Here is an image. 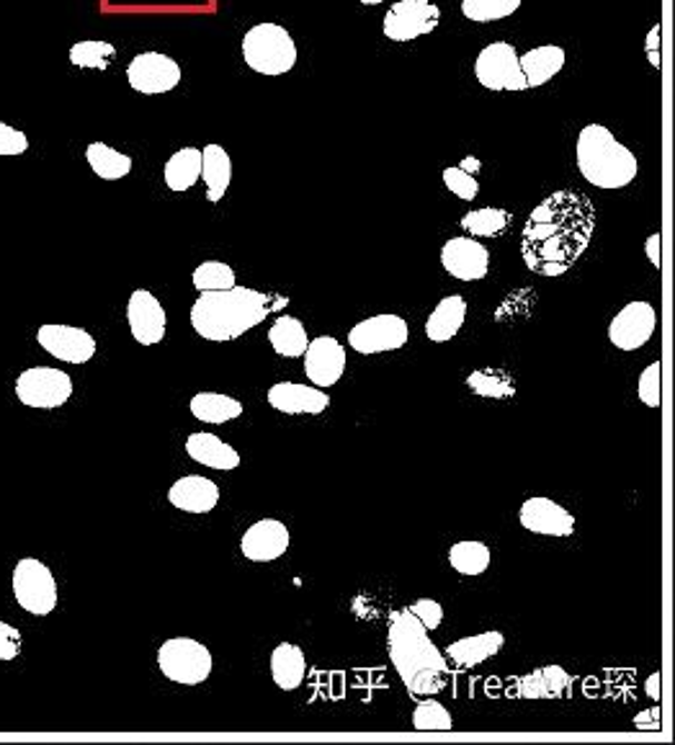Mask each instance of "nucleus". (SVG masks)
<instances>
[{
  "instance_id": "obj_3",
  "label": "nucleus",
  "mask_w": 675,
  "mask_h": 745,
  "mask_svg": "<svg viewBox=\"0 0 675 745\" xmlns=\"http://www.w3.org/2000/svg\"><path fill=\"white\" fill-rule=\"evenodd\" d=\"M274 310V297L248 287L201 291L191 307V326L201 338L215 344L235 341L254 330Z\"/></svg>"
},
{
  "instance_id": "obj_33",
  "label": "nucleus",
  "mask_w": 675,
  "mask_h": 745,
  "mask_svg": "<svg viewBox=\"0 0 675 745\" xmlns=\"http://www.w3.org/2000/svg\"><path fill=\"white\" fill-rule=\"evenodd\" d=\"M86 160L88 166L93 168V173L103 178V181H119V178L129 176L132 171V158L125 156V152L109 148L103 142H91L86 150Z\"/></svg>"
},
{
  "instance_id": "obj_11",
  "label": "nucleus",
  "mask_w": 675,
  "mask_h": 745,
  "mask_svg": "<svg viewBox=\"0 0 675 745\" xmlns=\"http://www.w3.org/2000/svg\"><path fill=\"white\" fill-rule=\"evenodd\" d=\"M441 11L430 0H397L385 16V37L393 42H413L438 27Z\"/></svg>"
},
{
  "instance_id": "obj_44",
  "label": "nucleus",
  "mask_w": 675,
  "mask_h": 745,
  "mask_svg": "<svg viewBox=\"0 0 675 745\" xmlns=\"http://www.w3.org/2000/svg\"><path fill=\"white\" fill-rule=\"evenodd\" d=\"M21 645H23L21 632L0 619V660H13L16 655L21 653Z\"/></svg>"
},
{
  "instance_id": "obj_32",
  "label": "nucleus",
  "mask_w": 675,
  "mask_h": 745,
  "mask_svg": "<svg viewBox=\"0 0 675 745\" xmlns=\"http://www.w3.org/2000/svg\"><path fill=\"white\" fill-rule=\"evenodd\" d=\"M201 176V150L183 148L166 163V186L170 191H189Z\"/></svg>"
},
{
  "instance_id": "obj_40",
  "label": "nucleus",
  "mask_w": 675,
  "mask_h": 745,
  "mask_svg": "<svg viewBox=\"0 0 675 745\" xmlns=\"http://www.w3.org/2000/svg\"><path fill=\"white\" fill-rule=\"evenodd\" d=\"M637 395H639V400L647 405V408H661V403H663V364L661 361H653L645 371H642Z\"/></svg>"
},
{
  "instance_id": "obj_10",
  "label": "nucleus",
  "mask_w": 675,
  "mask_h": 745,
  "mask_svg": "<svg viewBox=\"0 0 675 745\" xmlns=\"http://www.w3.org/2000/svg\"><path fill=\"white\" fill-rule=\"evenodd\" d=\"M475 78L490 91H526L518 52L508 42H493L477 54Z\"/></svg>"
},
{
  "instance_id": "obj_46",
  "label": "nucleus",
  "mask_w": 675,
  "mask_h": 745,
  "mask_svg": "<svg viewBox=\"0 0 675 745\" xmlns=\"http://www.w3.org/2000/svg\"><path fill=\"white\" fill-rule=\"evenodd\" d=\"M657 44H661V23L653 27V31H649V37H647V54H649V64H653V68H661V52H657Z\"/></svg>"
},
{
  "instance_id": "obj_22",
  "label": "nucleus",
  "mask_w": 675,
  "mask_h": 745,
  "mask_svg": "<svg viewBox=\"0 0 675 745\" xmlns=\"http://www.w3.org/2000/svg\"><path fill=\"white\" fill-rule=\"evenodd\" d=\"M168 500L178 511L201 516L209 514L219 504V488L215 480H209L205 475H186L170 485Z\"/></svg>"
},
{
  "instance_id": "obj_26",
  "label": "nucleus",
  "mask_w": 675,
  "mask_h": 745,
  "mask_svg": "<svg viewBox=\"0 0 675 745\" xmlns=\"http://www.w3.org/2000/svg\"><path fill=\"white\" fill-rule=\"evenodd\" d=\"M307 674V658L302 647L295 643H281L271 653V678L281 692H295L302 686Z\"/></svg>"
},
{
  "instance_id": "obj_2",
  "label": "nucleus",
  "mask_w": 675,
  "mask_h": 745,
  "mask_svg": "<svg viewBox=\"0 0 675 745\" xmlns=\"http://www.w3.org/2000/svg\"><path fill=\"white\" fill-rule=\"evenodd\" d=\"M389 660L413 699L436 696L449 682V663L430 639V632L420 625L410 609H397L387 622Z\"/></svg>"
},
{
  "instance_id": "obj_41",
  "label": "nucleus",
  "mask_w": 675,
  "mask_h": 745,
  "mask_svg": "<svg viewBox=\"0 0 675 745\" xmlns=\"http://www.w3.org/2000/svg\"><path fill=\"white\" fill-rule=\"evenodd\" d=\"M444 183H446V189H449L451 193H457V197L465 199V201H475V197L479 193V183H477L475 173H469L459 166L446 168Z\"/></svg>"
},
{
  "instance_id": "obj_8",
  "label": "nucleus",
  "mask_w": 675,
  "mask_h": 745,
  "mask_svg": "<svg viewBox=\"0 0 675 745\" xmlns=\"http://www.w3.org/2000/svg\"><path fill=\"white\" fill-rule=\"evenodd\" d=\"M16 398L37 410L62 408L72 398V379L60 369L31 367L16 379Z\"/></svg>"
},
{
  "instance_id": "obj_14",
  "label": "nucleus",
  "mask_w": 675,
  "mask_h": 745,
  "mask_svg": "<svg viewBox=\"0 0 675 745\" xmlns=\"http://www.w3.org/2000/svg\"><path fill=\"white\" fill-rule=\"evenodd\" d=\"M520 526L526 532L539 534V537H573L575 532V516L559 506L557 500L547 496H532L524 500L518 511Z\"/></svg>"
},
{
  "instance_id": "obj_7",
  "label": "nucleus",
  "mask_w": 675,
  "mask_h": 745,
  "mask_svg": "<svg viewBox=\"0 0 675 745\" xmlns=\"http://www.w3.org/2000/svg\"><path fill=\"white\" fill-rule=\"evenodd\" d=\"M13 596L23 612L47 617L57 606V583L52 570L37 557H23L13 568Z\"/></svg>"
},
{
  "instance_id": "obj_49",
  "label": "nucleus",
  "mask_w": 675,
  "mask_h": 745,
  "mask_svg": "<svg viewBox=\"0 0 675 745\" xmlns=\"http://www.w3.org/2000/svg\"><path fill=\"white\" fill-rule=\"evenodd\" d=\"M459 168H465V171H469V173H477L479 171V160L477 158H465V160H461Z\"/></svg>"
},
{
  "instance_id": "obj_34",
  "label": "nucleus",
  "mask_w": 675,
  "mask_h": 745,
  "mask_svg": "<svg viewBox=\"0 0 675 745\" xmlns=\"http://www.w3.org/2000/svg\"><path fill=\"white\" fill-rule=\"evenodd\" d=\"M490 547L485 542L477 539H465L451 545L449 549V563L451 568L459 575H467V578H475V575H483L487 568H490Z\"/></svg>"
},
{
  "instance_id": "obj_50",
  "label": "nucleus",
  "mask_w": 675,
  "mask_h": 745,
  "mask_svg": "<svg viewBox=\"0 0 675 745\" xmlns=\"http://www.w3.org/2000/svg\"><path fill=\"white\" fill-rule=\"evenodd\" d=\"M364 6H379V3H385V0H361Z\"/></svg>"
},
{
  "instance_id": "obj_16",
  "label": "nucleus",
  "mask_w": 675,
  "mask_h": 745,
  "mask_svg": "<svg viewBox=\"0 0 675 745\" xmlns=\"http://www.w3.org/2000/svg\"><path fill=\"white\" fill-rule=\"evenodd\" d=\"M127 322L137 344L156 346L166 338V310H162L160 299L148 289L132 291L127 302Z\"/></svg>"
},
{
  "instance_id": "obj_39",
  "label": "nucleus",
  "mask_w": 675,
  "mask_h": 745,
  "mask_svg": "<svg viewBox=\"0 0 675 745\" xmlns=\"http://www.w3.org/2000/svg\"><path fill=\"white\" fill-rule=\"evenodd\" d=\"M193 287L199 291H219L235 287V271L222 261H205L193 271Z\"/></svg>"
},
{
  "instance_id": "obj_29",
  "label": "nucleus",
  "mask_w": 675,
  "mask_h": 745,
  "mask_svg": "<svg viewBox=\"0 0 675 745\" xmlns=\"http://www.w3.org/2000/svg\"><path fill=\"white\" fill-rule=\"evenodd\" d=\"M268 344L279 356H287V359H299L307 351V330L302 326V320L291 318V315H281L276 318V322L268 330Z\"/></svg>"
},
{
  "instance_id": "obj_23",
  "label": "nucleus",
  "mask_w": 675,
  "mask_h": 745,
  "mask_svg": "<svg viewBox=\"0 0 675 745\" xmlns=\"http://www.w3.org/2000/svg\"><path fill=\"white\" fill-rule=\"evenodd\" d=\"M503 645H506L503 632H483V635L461 637L457 643H451L446 647V658L459 668H475L495 658L503 650Z\"/></svg>"
},
{
  "instance_id": "obj_12",
  "label": "nucleus",
  "mask_w": 675,
  "mask_h": 745,
  "mask_svg": "<svg viewBox=\"0 0 675 745\" xmlns=\"http://www.w3.org/2000/svg\"><path fill=\"white\" fill-rule=\"evenodd\" d=\"M127 80L135 91L145 96L156 93H168L181 83V68L173 58L160 52H142L129 62L127 68Z\"/></svg>"
},
{
  "instance_id": "obj_15",
  "label": "nucleus",
  "mask_w": 675,
  "mask_h": 745,
  "mask_svg": "<svg viewBox=\"0 0 675 745\" xmlns=\"http://www.w3.org/2000/svg\"><path fill=\"white\" fill-rule=\"evenodd\" d=\"M305 359V375L310 383L320 390H328L336 383H340L346 371V348L340 346L338 338L332 336H317L307 344Z\"/></svg>"
},
{
  "instance_id": "obj_35",
  "label": "nucleus",
  "mask_w": 675,
  "mask_h": 745,
  "mask_svg": "<svg viewBox=\"0 0 675 745\" xmlns=\"http://www.w3.org/2000/svg\"><path fill=\"white\" fill-rule=\"evenodd\" d=\"M510 225V215L500 207H483V209H471L465 217H461V228H465L469 235L475 238H495V235H503Z\"/></svg>"
},
{
  "instance_id": "obj_6",
  "label": "nucleus",
  "mask_w": 675,
  "mask_h": 745,
  "mask_svg": "<svg viewBox=\"0 0 675 745\" xmlns=\"http://www.w3.org/2000/svg\"><path fill=\"white\" fill-rule=\"evenodd\" d=\"M158 666L168 682L181 686H199L211 676L215 658H211L207 645H201L199 639L173 637L160 645Z\"/></svg>"
},
{
  "instance_id": "obj_4",
  "label": "nucleus",
  "mask_w": 675,
  "mask_h": 745,
  "mask_svg": "<svg viewBox=\"0 0 675 745\" xmlns=\"http://www.w3.org/2000/svg\"><path fill=\"white\" fill-rule=\"evenodd\" d=\"M577 168L598 189H624L639 173L634 152L622 145L604 125H585L575 145Z\"/></svg>"
},
{
  "instance_id": "obj_36",
  "label": "nucleus",
  "mask_w": 675,
  "mask_h": 745,
  "mask_svg": "<svg viewBox=\"0 0 675 745\" xmlns=\"http://www.w3.org/2000/svg\"><path fill=\"white\" fill-rule=\"evenodd\" d=\"M413 727L418 733H449L454 727V717L441 702L426 696V699H418V707L413 709Z\"/></svg>"
},
{
  "instance_id": "obj_28",
  "label": "nucleus",
  "mask_w": 675,
  "mask_h": 745,
  "mask_svg": "<svg viewBox=\"0 0 675 745\" xmlns=\"http://www.w3.org/2000/svg\"><path fill=\"white\" fill-rule=\"evenodd\" d=\"M201 178H205L207 183V199L211 205H217V201L227 193V189H230L232 181V160L227 156L225 148H219V145H207V148L201 150Z\"/></svg>"
},
{
  "instance_id": "obj_43",
  "label": "nucleus",
  "mask_w": 675,
  "mask_h": 745,
  "mask_svg": "<svg viewBox=\"0 0 675 745\" xmlns=\"http://www.w3.org/2000/svg\"><path fill=\"white\" fill-rule=\"evenodd\" d=\"M27 135L0 121V156H21V152H27Z\"/></svg>"
},
{
  "instance_id": "obj_24",
  "label": "nucleus",
  "mask_w": 675,
  "mask_h": 745,
  "mask_svg": "<svg viewBox=\"0 0 675 745\" xmlns=\"http://www.w3.org/2000/svg\"><path fill=\"white\" fill-rule=\"evenodd\" d=\"M467 320V299L461 295H449L434 307L426 320V336L434 344H446L459 334Z\"/></svg>"
},
{
  "instance_id": "obj_37",
  "label": "nucleus",
  "mask_w": 675,
  "mask_h": 745,
  "mask_svg": "<svg viewBox=\"0 0 675 745\" xmlns=\"http://www.w3.org/2000/svg\"><path fill=\"white\" fill-rule=\"evenodd\" d=\"M520 8V0H461V13L475 23L508 19Z\"/></svg>"
},
{
  "instance_id": "obj_31",
  "label": "nucleus",
  "mask_w": 675,
  "mask_h": 745,
  "mask_svg": "<svg viewBox=\"0 0 675 745\" xmlns=\"http://www.w3.org/2000/svg\"><path fill=\"white\" fill-rule=\"evenodd\" d=\"M467 390L477 398L490 400L516 398V383L506 369H475L467 375Z\"/></svg>"
},
{
  "instance_id": "obj_19",
  "label": "nucleus",
  "mask_w": 675,
  "mask_h": 745,
  "mask_svg": "<svg viewBox=\"0 0 675 745\" xmlns=\"http://www.w3.org/2000/svg\"><path fill=\"white\" fill-rule=\"evenodd\" d=\"M289 542L287 524L276 522V518H260L242 534L240 549L250 563H274L287 555Z\"/></svg>"
},
{
  "instance_id": "obj_20",
  "label": "nucleus",
  "mask_w": 675,
  "mask_h": 745,
  "mask_svg": "<svg viewBox=\"0 0 675 745\" xmlns=\"http://www.w3.org/2000/svg\"><path fill=\"white\" fill-rule=\"evenodd\" d=\"M575 676L567 674L563 666H542L520 676L514 694L524 702H563L570 696Z\"/></svg>"
},
{
  "instance_id": "obj_27",
  "label": "nucleus",
  "mask_w": 675,
  "mask_h": 745,
  "mask_svg": "<svg viewBox=\"0 0 675 745\" xmlns=\"http://www.w3.org/2000/svg\"><path fill=\"white\" fill-rule=\"evenodd\" d=\"M518 62L526 78V88H539L565 68V50L557 44H544L528 50L524 58H518Z\"/></svg>"
},
{
  "instance_id": "obj_38",
  "label": "nucleus",
  "mask_w": 675,
  "mask_h": 745,
  "mask_svg": "<svg viewBox=\"0 0 675 745\" xmlns=\"http://www.w3.org/2000/svg\"><path fill=\"white\" fill-rule=\"evenodd\" d=\"M117 50L109 42H78L70 50V62L78 68H93V70H106L113 60Z\"/></svg>"
},
{
  "instance_id": "obj_21",
  "label": "nucleus",
  "mask_w": 675,
  "mask_h": 745,
  "mask_svg": "<svg viewBox=\"0 0 675 745\" xmlns=\"http://www.w3.org/2000/svg\"><path fill=\"white\" fill-rule=\"evenodd\" d=\"M268 405L287 416H320L328 410L330 395L315 385L279 383L268 390Z\"/></svg>"
},
{
  "instance_id": "obj_1",
  "label": "nucleus",
  "mask_w": 675,
  "mask_h": 745,
  "mask_svg": "<svg viewBox=\"0 0 675 745\" xmlns=\"http://www.w3.org/2000/svg\"><path fill=\"white\" fill-rule=\"evenodd\" d=\"M596 232V207L577 189L549 193L528 215L520 232V256L539 277H563L580 261Z\"/></svg>"
},
{
  "instance_id": "obj_5",
  "label": "nucleus",
  "mask_w": 675,
  "mask_h": 745,
  "mask_svg": "<svg viewBox=\"0 0 675 745\" xmlns=\"http://www.w3.org/2000/svg\"><path fill=\"white\" fill-rule=\"evenodd\" d=\"M242 58L260 76H284L297 64V44L279 23H258L242 37Z\"/></svg>"
},
{
  "instance_id": "obj_25",
  "label": "nucleus",
  "mask_w": 675,
  "mask_h": 745,
  "mask_svg": "<svg viewBox=\"0 0 675 745\" xmlns=\"http://www.w3.org/2000/svg\"><path fill=\"white\" fill-rule=\"evenodd\" d=\"M186 455L193 461H199V465L222 469V473H230V469L240 467L238 449L230 447V444L222 439H217L215 434H191L189 439H186Z\"/></svg>"
},
{
  "instance_id": "obj_45",
  "label": "nucleus",
  "mask_w": 675,
  "mask_h": 745,
  "mask_svg": "<svg viewBox=\"0 0 675 745\" xmlns=\"http://www.w3.org/2000/svg\"><path fill=\"white\" fill-rule=\"evenodd\" d=\"M634 727H637V731H661V727H663L661 707L655 704V707L639 712V715L634 717Z\"/></svg>"
},
{
  "instance_id": "obj_9",
  "label": "nucleus",
  "mask_w": 675,
  "mask_h": 745,
  "mask_svg": "<svg viewBox=\"0 0 675 745\" xmlns=\"http://www.w3.org/2000/svg\"><path fill=\"white\" fill-rule=\"evenodd\" d=\"M408 322L400 315L381 312L374 318H366L348 330V346L361 356H374V354H387L397 351L408 344Z\"/></svg>"
},
{
  "instance_id": "obj_47",
  "label": "nucleus",
  "mask_w": 675,
  "mask_h": 745,
  "mask_svg": "<svg viewBox=\"0 0 675 745\" xmlns=\"http://www.w3.org/2000/svg\"><path fill=\"white\" fill-rule=\"evenodd\" d=\"M661 246H663V238H661V232L649 235L645 250H647V258H649V264H653L655 269H661Z\"/></svg>"
},
{
  "instance_id": "obj_13",
  "label": "nucleus",
  "mask_w": 675,
  "mask_h": 745,
  "mask_svg": "<svg viewBox=\"0 0 675 745\" xmlns=\"http://www.w3.org/2000/svg\"><path fill=\"white\" fill-rule=\"evenodd\" d=\"M657 328V312L655 307L637 299L619 310V315L608 326V341H612L619 351H639L649 338H653Z\"/></svg>"
},
{
  "instance_id": "obj_17",
  "label": "nucleus",
  "mask_w": 675,
  "mask_h": 745,
  "mask_svg": "<svg viewBox=\"0 0 675 745\" xmlns=\"http://www.w3.org/2000/svg\"><path fill=\"white\" fill-rule=\"evenodd\" d=\"M441 266L459 281H479L490 271V250L475 238H451L441 248Z\"/></svg>"
},
{
  "instance_id": "obj_30",
  "label": "nucleus",
  "mask_w": 675,
  "mask_h": 745,
  "mask_svg": "<svg viewBox=\"0 0 675 745\" xmlns=\"http://www.w3.org/2000/svg\"><path fill=\"white\" fill-rule=\"evenodd\" d=\"M193 418L205 424H227L242 416V403L222 393H197L189 403Z\"/></svg>"
},
{
  "instance_id": "obj_42",
  "label": "nucleus",
  "mask_w": 675,
  "mask_h": 745,
  "mask_svg": "<svg viewBox=\"0 0 675 745\" xmlns=\"http://www.w3.org/2000/svg\"><path fill=\"white\" fill-rule=\"evenodd\" d=\"M408 609L416 614L418 622L423 627H426L428 632H434L441 627V622H444V606L434 602V598H418L416 604L408 606Z\"/></svg>"
},
{
  "instance_id": "obj_48",
  "label": "nucleus",
  "mask_w": 675,
  "mask_h": 745,
  "mask_svg": "<svg viewBox=\"0 0 675 745\" xmlns=\"http://www.w3.org/2000/svg\"><path fill=\"white\" fill-rule=\"evenodd\" d=\"M647 696L653 702H661V670H655V674L647 678Z\"/></svg>"
},
{
  "instance_id": "obj_18",
  "label": "nucleus",
  "mask_w": 675,
  "mask_h": 745,
  "mask_svg": "<svg viewBox=\"0 0 675 745\" xmlns=\"http://www.w3.org/2000/svg\"><path fill=\"white\" fill-rule=\"evenodd\" d=\"M37 341L47 354L68 364H86L96 354V338L83 328L42 326L37 330Z\"/></svg>"
}]
</instances>
